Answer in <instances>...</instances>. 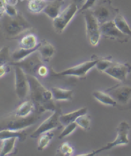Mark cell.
Wrapping results in <instances>:
<instances>
[{"instance_id": "cell-2", "label": "cell", "mask_w": 131, "mask_h": 156, "mask_svg": "<svg viewBox=\"0 0 131 156\" xmlns=\"http://www.w3.org/2000/svg\"><path fill=\"white\" fill-rule=\"evenodd\" d=\"M2 25L6 37L10 39L18 38L33 29L32 25L21 12L14 17L5 14L2 17Z\"/></svg>"}, {"instance_id": "cell-6", "label": "cell", "mask_w": 131, "mask_h": 156, "mask_svg": "<svg viewBox=\"0 0 131 156\" xmlns=\"http://www.w3.org/2000/svg\"><path fill=\"white\" fill-rule=\"evenodd\" d=\"M42 64L43 60L38 50L32 53L20 61H12L9 63V65L12 66L20 67L26 74L33 75L37 74L39 68Z\"/></svg>"}, {"instance_id": "cell-1", "label": "cell", "mask_w": 131, "mask_h": 156, "mask_svg": "<svg viewBox=\"0 0 131 156\" xmlns=\"http://www.w3.org/2000/svg\"><path fill=\"white\" fill-rule=\"evenodd\" d=\"M26 76L31 100L35 107L34 111L42 114L47 111L54 112L60 107L55 103L51 91L42 84L36 76L27 74Z\"/></svg>"}, {"instance_id": "cell-4", "label": "cell", "mask_w": 131, "mask_h": 156, "mask_svg": "<svg viewBox=\"0 0 131 156\" xmlns=\"http://www.w3.org/2000/svg\"><path fill=\"white\" fill-rule=\"evenodd\" d=\"M130 129V127L129 124L126 121H122L119 124L118 127L117 128V135L115 140L113 142L109 143L107 145L101 148L98 149L97 151H95L92 153H87L86 154H79L80 156L81 155H94L97 154H99L101 152L108 151V150L120 145H127L129 143L128 135L129 134Z\"/></svg>"}, {"instance_id": "cell-10", "label": "cell", "mask_w": 131, "mask_h": 156, "mask_svg": "<svg viewBox=\"0 0 131 156\" xmlns=\"http://www.w3.org/2000/svg\"><path fill=\"white\" fill-rule=\"evenodd\" d=\"M91 10L100 25L113 21L118 14V10L113 8L111 3L108 2H104L98 5H95Z\"/></svg>"}, {"instance_id": "cell-27", "label": "cell", "mask_w": 131, "mask_h": 156, "mask_svg": "<svg viewBox=\"0 0 131 156\" xmlns=\"http://www.w3.org/2000/svg\"><path fill=\"white\" fill-rule=\"evenodd\" d=\"M75 122L85 130H89L90 128V119L86 115L79 116L76 119Z\"/></svg>"}, {"instance_id": "cell-12", "label": "cell", "mask_w": 131, "mask_h": 156, "mask_svg": "<svg viewBox=\"0 0 131 156\" xmlns=\"http://www.w3.org/2000/svg\"><path fill=\"white\" fill-rule=\"evenodd\" d=\"M14 67L15 91L19 99L23 100L26 97L29 91V83L26 74L20 67Z\"/></svg>"}, {"instance_id": "cell-28", "label": "cell", "mask_w": 131, "mask_h": 156, "mask_svg": "<svg viewBox=\"0 0 131 156\" xmlns=\"http://www.w3.org/2000/svg\"><path fill=\"white\" fill-rule=\"evenodd\" d=\"M74 153V149L68 142L63 143L59 148V154L63 155H72Z\"/></svg>"}, {"instance_id": "cell-30", "label": "cell", "mask_w": 131, "mask_h": 156, "mask_svg": "<svg viewBox=\"0 0 131 156\" xmlns=\"http://www.w3.org/2000/svg\"><path fill=\"white\" fill-rule=\"evenodd\" d=\"M113 62H114L108 58H104L102 59H99V61L95 66L97 67L98 70L104 72L107 68H108Z\"/></svg>"}, {"instance_id": "cell-38", "label": "cell", "mask_w": 131, "mask_h": 156, "mask_svg": "<svg viewBox=\"0 0 131 156\" xmlns=\"http://www.w3.org/2000/svg\"><path fill=\"white\" fill-rule=\"evenodd\" d=\"M6 2H7V3H8L9 5L15 6L17 5V2H18V0H6Z\"/></svg>"}, {"instance_id": "cell-14", "label": "cell", "mask_w": 131, "mask_h": 156, "mask_svg": "<svg viewBox=\"0 0 131 156\" xmlns=\"http://www.w3.org/2000/svg\"><path fill=\"white\" fill-rule=\"evenodd\" d=\"M44 62H49L55 53V48L48 41L44 40L40 43L37 50Z\"/></svg>"}, {"instance_id": "cell-39", "label": "cell", "mask_w": 131, "mask_h": 156, "mask_svg": "<svg viewBox=\"0 0 131 156\" xmlns=\"http://www.w3.org/2000/svg\"><path fill=\"white\" fill-rule=\"evenodd\" d=\"M58 1H59V2H62V3H63V1H64V0H58Z\"/></svg>"}, {"instance_id": "cell-32", "label": "cell", "mask_w": 131, "mask_h": 156, "mask_svg": "<svg viewBox=\"0 0 131 156\" xmlns=\"http://www.w3.org/2000/svg\"><path fill=\"white\" fill-rule=\"evenodd\" d=\"M19 12L17 10V9L15 7V6L9 5L8 3L6 4L5 5V13L6 14H7L10 16L14 17L17 16L19 14Z\"/></svg>"}, {"instance_id": "cell-34", "label": "cell", "mask_w": 131, "mask_h": 156, "mask_svg": "<svg viewBox=\"0 0 131 156\" xmlns=\"http://www.w3.org/2000/svg\"><path fill=\"white\" fill-rule=\"evenodd\" d=\"M49 71L48 68H47L44 64L42 65L39 68L37 72V74L42 77H45L49 75Z\"/></svg>"}, {"instance_id": "cell-5", "label": "cell", "mask_w": 131, "mask_h": 156, "mask_svg": "<svg viewBox=\"0 0 131 156\" xmlns=\"http://www.w3.org/2000/svg\"><path fill=\"white\" fill-rule=\"evenodd\" d=\"M86 33L90 43L95 46L98 44L101 37L100 24L96 19L91 9L84 11Z\"/></svg>"}, {"instance_id": "cell-37", "label": "cell", "mask_w": 131, "mask_h": 156, "mask_svg": "<svg viewBox=\"0 0 131 156\" xmlns=\"http://www.w3.org/2000/svg\"><path fill=\"white\" fill-rule=\"evenodd\" d=\"M86 2V0H73V3H74L75 4H76L78 7L79 6H81V8L82 7L83 5L85 3V2Z\"/></svg>"}, {"instance_id": "cell-18", "label": "cell", "mask_w": 131, "mask_h": 156, "mask_svg": "<svg viewBox=\"0 0 131 156\" xmlns=\"http://www.w3.org/2000/svg\"><path fill=\"white\" fill-rule=\"evenodd\" d=\"M35 110V107L33 101L30 100H26L22 102L15 111V115L21 116L26 117L32 114Z\"/></svg>"}, {"instance_id": "cell-21", "label": "cell", "mask_w": 131, "mask_h": 156, "mask_svg": "<svg viewBox=\"0 0 131 156\" xmlns=\"http://www.w3.org/2000/svg\"><path fill=\"white\" fill-rule=\"evenodd\" d=\"M17 137H13L2 140L1 148H0V155L5 156L11 154L15 148V143Z\"/></svg>"}, {"instance_id": "cell-31", "label": "cell", "mask_w": 131, "mask_h": 156, "mask_svg": "<svg viewBox=\"0 0 131 156\" xmlns=\"http://www.w3.org/2000/svg\"><path fill=\"white\" fill-rule=\"evenodd\" d=\"M10 50L7 46L3 47L0 49V66L7 64L10 61Z\"/></svg>"}, {"instance_id": "cell-25", "label": "cell", "mask_w": 131, "mask_h": 156, "mask_svg": "<svg viewBox=\"0 0 131 156\" xmlns=\"http://www.w3.org/2000/svg\"><path fill=\"white\" fill-rule=\"evenodd\" d=\"M47 5L45 0H29L28 7L32 12L40 13L44 11Z\"/></svg>"}, {"instance_id": "cell-22", "label": "cell", "mask_w": 131, "mask_h": 156, "mask_svg": "<svg viewBox=\"0 0 131 156\" xmlns=\"http://www.w3.org/2000/svg\"><path fill=\"white\" fill-rule=\"evenodd\" d=\"M92 95L95 99L99 101V102L103 104L111 105L113 107L117 106L116 102L114 100V99L106 91H95L93 92Z\"/></svg>"}, {"instance_id": "cell-17", "label": "cell", "mask_w": 131, "mask_h": 156, "mask_svg": "<svg viewBox=\"0 0 131 156\" xmlns=\"http://www.w3.org/2000/svg\"><path fill=\"white\" fill-rule=\"evenodd\" d=\"M53 99L55 101L72 100L74 97L72 90L64 89L59 87H52L51 89Z\"/></svg>"}, {"instance_id": "cell-36", "label": "cell", "mask_w": 131, "mask_h": 156, "mask_svg": "<svg viewBox=\"0 0 131 156\" xmlns=\"http://www.w3.org/2000/svg\"><path fill=\"white\" fill-rule=\"evenodd\" d=\"M6 4H7L6 0H0V18H2L5 13Z\"/></svg>"}, {"instance_id": "cell-33", "label": "cell", "mask_w": 131, "mask_h": 156, "mask_svg": "<svg viewBox=\"0 0 131 156\" xmlns=\"http://www.w3.org/2000/svg\"><path fill=\"white\" fill-rule=\"evenodd\" d=\"M97 0H86L85 3L83 5L82 7L80 8V10L81 12H84L88 9H92L95 5Z\"/></svg>"}, {"instance_id": "cell-13", "label": "cell", "mask_w": 131, "mask_h": 156, "mask_svg": "<svg viewBox=\"0 0 131 156\" xmlns=\"http://www.w3.org/2000/svg\"><path fill=\"white\" fill-rule=\"evenodd\" d=\"M104 72L120 82H126L127 75L131 72V65L114 62Z\"/></svg>"}, {"instance_id": "cell-20", "label": "cell", "mask_w": 131, "mask_h": 156, "mask_svg": "<svg viewBox=\"0 0 131 156\" xmlns=\"http://www.w3.org/2000/svg\"><path fill=\"white\" fill-rule=\"evenodd\" d=\"M113 21H114L116 27L123 34L127 35L129 37H131V28H130L126 20L122 14L119 13L116 14L114 20H113Z\"/></svg>"}, {"instance_id": "cell-8", "label": "cell", "mask_w": 131, "mask_h": 156, "mask_svg": "<svg viewBox=\"0 0 131 156\" xmlns=\"http://www.w3.org/2000/svg\"><path fill=\"white\" fill-rule=\"evenodd\" d=\"M79 7L74 3L69 5L59 15L52 20V27L55 31L62 34L75 16Z\"/></svg>"}, {"instance_id": "cell-3", "label": "cell", "mask_w": 131, "mask_h": 156, "mask_svg": "<svg viewBox=\"0 0 131 156\" xmlns=\"http://www.w3.org/2000/svg\"><path fill=\"white\" fill-rule=\"evenodd\" d=\"M99 58L97 56L86 62L77 64L75 66L64 69L60 72H56L52 68L50 71V73L52 76L61 77L65 76H73L78 77L79 79H85L88 72L96 66Z\"/></svg>"}, {"instance_id": "cell-15", "label": "cell", "mask_w": 131, "mask_h": 156, "mask_svg": "<svg viewBox=\"0 0 131 156\" xmlns=\"http://www.w3.org/2000/svg\"><path fill=\"white\" fill-rule=\"evenodd\" d=\"M88 112V109L86 107H82L81 109L76 110L67 114H62L59 117V121H60L63 126H66L67 125L75 122L76 119L80 116L86 115Z\"/></svg>"}, {"instance_id": "cell-7", "label": "cell", "mask_w": 131, "mask_h": 156, "mask_svg": "<svg viewBox=\"0 0 131 156\" xmlns=\"http://www.w3.org/2000/svg\"><path fill=\"white\" fill-rule=\"evenodd\" d=\"M105 91L114 99L117 105L126 107L131 102V85L126 82L108 88Z\"/></svg>"}, {"instance_id": "cell-24", "label": "cell", "mask_w": 131, "mask_h": 156, "mask_svg": "<svg viewBox=\"0 0 131 156\" xmlns=\"http://www.w3.org/2000/svg\"><path fill=\"white\" fill-rule=\"evenodd\" d=\"M39 44L37 37L33 34H29L25 35L20 41V47L26 49L33 48Z\"/></svg>"}, {"instance_id": "cell-11", "label": "cell", "mask_w": 131, "mask_h": 156, "mask_svg": "<svg viewBox=\"0 0 131 156\" xmlns=\"http://www.w3.org/2000/svg\"><path fill=\"white\" fill-rule=\"evenodd\" d=\"M100 30L101 35L106 39L116 41L120 43H126L129 40V37L123 34L116 27L113 20L100 25Z\"/></svg>"}, {"instance_id": "cell-23", "label": "cell", "mask_w": 131, "mask_h": 156, "mask_svg": "<svg viewBox=\"0 0 131 156\" xmlns=\"http://www.w3.org/2000/svg\"><path fill=\"white\" fill-rule=\"evenodd\" d=\"M39 45L40 43L36 47L31 49H26L20 47L19 48L13 51L12 54V58L14 60V61H20L21 60L30 55L32 53L37 51L39 48Z\"/></svg>"}, {"instance_id": "cell-16", "label": "cell", "mask_w": 131, "mask_h": 156, "mask_svg": "<svg viewBox=\"0 0 131 156\" xmlns=\"http://www.w3.org/2000/svg\"><path fill=\"white\" fill-rule=\"evenodd\" d=\"M27 135L28 133L27 131L26 130V129L20 130L2 129L0 130V140L9 138V137H17L20 141L22 142L26 140Z\"/></svg>"}, {"instance_id": "cell-9", "label": "cell", "mask_w": 131, "mask_h": 156, "mask_svg": "<svg viewBox=\"0 0 131 156\" xmlns=\"http://www.w3.org/2000/svg\"><path fill=\"white\" fill-rule=\"evenodd\" d=\"M62 112L61 107L53 112L52 115L47 118L42 123L39 127L33 131L31 134L32 138H37L39 137L42 134L46 132L50 131L54 129H59L63 127L60 121H59V117H60Z\"/></svg>"}, {"instance_id": "cell-29", "label": "cell", "mask_w": 131, "mask_h": 156, "mask_svg": "<svg viewBox=\"0 0 131 156\" xmlns=\"http://www.w3.org/2000/svg\"><path fill=\"white\" fill-rule=\"evenodd\" d=\"M77 127V124L76 122H72L65 126V127L61 133L60 135L59 136V140H62L65 137H66L70 134L75 130V129Z\"/></svg>"}, {"instance_id": "cell-26", "label": "cell", "mask_w": 131, "mask_h": 156, "mask_svg": "<svg viewBox=\"0 0 131 156\" xmlns=\"http://www.w3.org/2000/svg\"><path fill=\"white\" fill-rule=\"evenodd\" d=\"M53 137H54V133H51L50 131L42 134L38 141V151H42L49 145L50 141L52 140Z\"/></svg>"}, {"instance_id": "cell-35", "label": "cell", "mask_w": 131, "mask_h": 156, "mask_svg": "<svg viewBox=\"0 0 131 156\" xmlns=\"http://www.w3.org/2000/svg\"><path fill=\"white\" fill-rule=\"evenodd\" d=\"M9 71V66H7V64L0 66V78L3 76Z\"/></svg>"}, {"instance_id": "cell-19", "label": "cell", "mask_w": 131, "mask_h": 156, "mask_svg": "<svg viewBox=\"0 0 131 156\" xmlns=\"http://www.w3.org/2000/svg\"><path fill=\"white\" fill-rule=\"evenodd\" d=\"M62 5V2L56 0V1L52 2L49 4H47L43 12L49 17L53 20L61 12Z\"/></svg>"}]
</instances>
